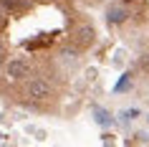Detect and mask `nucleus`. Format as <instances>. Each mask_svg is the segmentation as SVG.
<instances>
[{"mask_svg":"<svg viewBox=\"0 0 149 147\" xmlns=\"http://www.w3.org/2000/svg\"><path fill=\"white\" fill-rule=\"evenodd\" d=\"M48 94H51V86H48L43 79H36V81L28 84V96H31V99L40 101V99H46Z\"/></svg>","mask_w":149,"mask_h":147,"instance_id":"obj_1","label":"nucleus"},{"mask_svg":"<svg viewBox=\"0 0 149 147\" xmlns=\"http://www.w3.org/2000/svg\"><path fill=\"white\" fill-rule=\"evenodd\" d=\"M124 3H129V0H124Z\"/></svg>","mask_w":149,"mask_h":147,"instance_id":"obj_8","label":"nucleus"},{"mask_svg":"<svg viewBox=\"0 0 149 147\" xmlns=\"http://www.w3.org/2000/svg\"><path fill=\"white\" fill-rule=\"evenodd\" d=\"M0 61H3V41H0Z\"/></svg>","mask_w":149,"mask_h":147,"instance_id":"obj_6","label":"nucleus"},{"mask_svg":"<svg viewBox=\"0 0 149 147\" xmlns=\"http://www.w3.org/2000/svg\"><path fill=\"white\" fill-rule=\"evenodd\" d=\"M0 25H3V8H0Z\"/></svg>","mask_w":149,"mask_h":147,"instance_id":"obj_7","label":"nucleus"},{"mask_svg":"<svg viewBox=\"0 0 149 147\" xmlns=\"http://www.w3.org/2000/svg\"><path fill=\"white\" fill-rule=\"evenodd\" d=\"M20 3H23V0H0V8H5V10H15V8H20Z\"/></svg>","mask_w":149,"mask_h":147,"instance_id":"obj_5","label":"nucleus"},{"mask_svg":"<svg viewBox=\"0 0 149 147\" xmlns=\"http://www.w3.org/2000/svg\"><path fill=\"white\" fill-rule=\"evenodd\" d=\"M106 15H109V23H124L129 13H126L124 8H109V13H106Z\"/></svg>","mask_w":149,"mask_h":147,"instance_id":"obj_4","label":"nucleus"},{"mask_svg":"<svg viewBox=\"0 0 149 147\" xmlns=\"http://www.w3.org/2000/svg\"><path fill=\"white\" fill-rule=\"evenodd\" d=\"M76 38H79L81 46H88V43H94V28H88V25H81L79 31H76Z\"/></svg>","mask_w":149,"mask_h":147,"instance_id":"obj_3","label":"nucleus"},{"mask_svg":"<svg viewBox=\"0 0 149 147\" xmlns=\"http://www.w3.org/2000/svg\"><path fill=\"white\" fill-rule=\"evenodd\" d=\"M8 76L10 79H25L28 76V63L23 58H15V61L8 63Z\"/></svg>","mask_w":149,"mask_h":147,"instance_id":"obj_2","label":"nucleus"}]
</instances>
